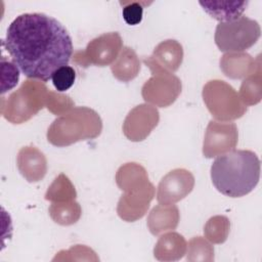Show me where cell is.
Wrapping results in <instances>:
<instances>
[{
	"mask_svg": "<svg viewBox=\"0 0 262 262\" xmlns=\"http://www.w3.org/2000/svg\"><path fill=\"white\" fill-rule=\"evenodd\" d=\"M185 250L186 242L184 237L177 232H169L159 238L154 254L158 260H178L185 254Z\"/></svg>",
	"mask_w": 262,
	"mask_h": 262,
	"instance_id": "obj_18",
	"label": "cell"
},
{
	"mask_svg": "<svg viewBox=\"0 0 262 262\" xmlns=\"http://www.w3.org/2000/svg\"><path fill=\"white\" fill-rule=\"evenodd\" d=\"M123 18L130 25L135 26L139 24L142 19L143 7L140 2H127L123 3Z\"/></svg>",
	"mask_w": 262,
	"mask_h": 262,
	"instance_id": "obj_28",
	"label": "cell"
},
{
	"mask_svg": "<svg viewBox=\"0 0 262 262\" xmlns=\"http://www.w3.org/2000/svg\"><path fill=\"white\" fill-rule=\"evenodd\" d=\"M76 196V189L71 180L64 174H59L45 193V199L47 201H51L52 203L74 201Z\"/></svg>",
	"mask_w": 262,
	"mask_h": 262,
	"instance_id": "obj_21",
	"label": "cell"
},
{
	"mask_svg": "<svg viewBox=\"0 0 262 262\" xmlns=\"http://www.w3.org/2000/svg\"><path fill=\"white\" fill-rule=\"evenodd\" d=\"M116 182L124 191L117 207L120 218L133 222L143 217L155 196V187L145 169L139 164L127 163L119 168Z\"/></svg>",
	"mask_w": 262,
	"mask_h": 262,
	"instance_id": "obj_3",
	"label": "cell"
},
{
	"mask_svg": "<svg viewBox=\"0 0 262 262\" xmlns=\"http://www.w3.org/2000/svg\"><path fill=\"white\" fill-rule=\"evenodd\" d=\"M51 79L55 89L58 92H63L74 85L76 72L74 68L70 66H63L54 72Z\"/></svg>",
	"mask_w": 262,
	"mask_h": 262,
	"instance_id": "obj_26",
	"label": "cell"
},
{
	"mask_svg": "<svg viewBox=\"0 0 262 262\" xmlns=\"http://www.w3.org/2000/svg\"><path fill=\"white\" fill-rule=\"evenodd\" d=\"M19 79V71L17 67L10 61L1 59V93L4 94L6 91L13 88Z\"/></svg>",
	"mask_w": 262,
	"mask_h": 262,
	"instance_id": "obj_25",
	"label": "cell"
},
{
	"mask_svg": "<svg viewBox=\"0 0 262 262\" xmlns=\"http://www.w3.org/2000/svg\"><path fill=\"white\" fill-rule=\"evenodd\" d=\"M48 92L45 84L26 80L7 98H1V115L12 124L25 123L43 108Z\"/></svg>",
	"mask_w": 262,
	"mask_h": 262,
	"instance_id": "obj_5",
	"label": "cell"
},
{
	"mask_svg": "<svg viewBox=\"0 0 262 262\" xmlns=\"http://www.w3.org/2000/svg\"><path fill=\"white\" fill-rule=\"evenodd\" d=\"M196 254H199V256L196 257V260H210L207 255L212 256L214 254V249L213 247L207 242L205 241L203 237L201 236H196L190 239V242L188 243V252H187V258L189 256H195ZM214 257V256H213ZM194 257L191 258V260H193Z\"/></svg>",
	"mask_w": 262,
	"mask_h": 262,
	"instance_id": "obj_27",
	"label": "cell"
},
{
	"mask_svg": "<svg viewBox=\"0 0 262 262\" xmlns=\"http://www.w3.org/2000/svg\"><path fill=\"white\" fill-rule=\"evenodd\" d=\"M230 223L225 216H214L208 220L204 227L205 236L215 244H222L226 241Z\"/></svg>",
	"mask_w": 262,
	"mask_h": 262,
	"instance_id": "obj_23",
	"label": "cell"
},
{
	"mask_svg": "<svg viewBox=\"0 0 262 262\" xmlns=\"http://www.w3.org/2000/svg\"><path fill=\"white\" fill-rule=\"evenodd\" d=\"M179 222V210L175 205H158L151 209L147 217V227L154 235L173 230Z\"/></svg>",
	"mask_w": 262,
	"mask_h": 262,
	"instance_id": "obj_16",
	"label": "cell"
},
{
	"mask_svg": "<svg viewBox=\"0 0 262 262\" xmlns=\"http://www.w3.org/2000/svg\"><path fill=\"white\" fill-rule=\"evenodd\" d=\"M237 137V128L234 123L210 121L204 138V157L210 159L231 151L236 146Z\"/></svg>",
	"mask_w": 262,
	"mask_h": 262,
	"instance_id": "obj_10",
	"label": "cell"
},
{
	"mask_svg": "<svg viewBox=\"0 0 262 262\" xmlns=\"http://www.w3.org/2000/svg\"><path fill=\"white\" fill-rule=\"evenodd\" d=\"M261 71L249 76L243 83L239 89V98L245 105H253L261 99Z\"/></svg>",
	"mask_w": 262,
	"mask_h": 262,
	"instance_id": "obj_22",
	"label": "cell"
},
{
	"mask_svg": "<svg viewBox=\"0 0 262 262\" xmlns=\"http://www.w3.org/2000/svg\"><path fill=\"white\" fill-rule=\"evenodd\" d=\"M17 168L29 182H37L47 172V161L44 154L35 146H24L17 154Z\"/></svg>",
	"mask_w": 262,
	"mask_h": 262,
	"instance_id": "obj_14",
	"label": "cell"
},
{
	"mask_svg": "<svg viewBox=\"0 0 262 262\" xmlns=\"http://www.w3.org/2000/svg\"><path fill=\"white\" fill-rule=\"evenodd\" d=\"M203 9L220 23L235 20L242 16L248 1H200Z\"/></svg>",
	"mask_w": 262,
	"mask_h": 262,
	"instance_id": "obj_17",
	"label": "cell"
},
{
	"mask_svg": "<svg viewBox=\"0 0 262 262\" xmlns=\"http://www.w3.org/2000/svg\"><path fill=\"white\" fill-rule=\"evenodd\" d=\"M183 49L176 40H165L161 42L154 50L152 54L143 58V62L149 68L151 73L177 71L182 63Z\"/></svg>",
	"mask_w": 262,
	"mask_h": 262,
	"instance_id": "obj_13",
	"label": "cell"
},
{
	"mask_svg": "<svg viewBox=\"0 0 262 262\" xmlns=\"http://www.w3.org/2000/svg\"><path fill=\"white\" fill-rule=\"evenodd\" d=\"M102 122L92 108L77 106L55 119L47 131V140L58 147L99 136Z\"/></svg>",
	"mask_w": 262,
	"mask_h": 262,
	"instance_id": "obj_4",
	"label": "cell"
},
{
	"mask_svg": "<svg viewBox=\"0 0 262 262\" xmlns=\"http://www.w3.org/2000/svg\"><path fill=\"white\" fill-rule=\"evenodd\" d=\"M45 105L49 112L57 116L70 112L74 106V101L68 95L49 91Z\"/></svg>",
	"mask_w": 262,
	"mask_h": 262,
	"instance_id": "obj_24",
	"label": "cell"
},
{
	"mask_svg": "<svg viewBox=\"0 0 262 262\" xmlns=\"http://www.w3.org/2000/svg\"><path fill=\"white\" fill-rule=\"evenodd\" d=\"M122 46L123 41L119 33H105L91 40L84 51H77L73 60L84 68L89 64L105 67L117 59Z\"/></svg>",
	"mask_w": 262,
	"mask_h": 262,
	"instance_id": "obj_8",
	"label": "cell"
},
{
	"mask_svg": "<svg viewBox=\"0 0 262 262\" xmlns=\"http://www.w3.org/2000/svg\"><path fill=\"white\" fill-rule=\"evenodd\" d=\"M12 62L29 79L47 82L73 54L68 30L44 13H24L9 25L3 41Z\"/></svg>",
	"mask_w": 262,
	"mask_h": 262,
	"instance_id": "obj_1",
	"label": "cell"
},
{
	"mask_svg": "<svg viewBox=\"0 0 262 262\" xmlns=\"http://www.w3.org/2000/svg\"><path fill=\"white\" fill-rule=\"evenodd\" d=\"M194 185L193 175L185 169H174L160 181L157 200L162 205H172L184 199Z\"/></svg>",
	"mask_w": 262,
	"mask_h": 262,
	"instance_id": "obj_12",
	"label": "cell"
},
{
	"mask_svg": "<svg viewBox=\"0 0 262 262\" xmlns=\"http://www.w3.org/2000/svg\"><path fill=\"white\" fill-rule=\"evenodd\" d=\"M114 77L122 82L133 80L140 71V61L135 51L130 47H124L120 55L111 66Z\"/></svg>",
	"mask_w": 262,
	"mask_h": 262,
	"instance_id": "obj_19",
	"label": "cell"
},
{
	"mask_svg": "<svg viewBox=\"0 0 262 262\" xmlns=\"http://www.w3.org/2000/svg\"><path fill=\"white\" fill-rule=\"evenodd\" d=\"M159 120L160 114L155 106L146 103L136 105L124 120L123 133L131 141H142L158 125Z\"/></svg>",
	"mask_w": 262,
	"mask_h": 262,
	"instance_id": "obj_11",
	"label": "cell"
},
{
	"mask_svg": "<svg viewBox=\"0 0 262 262\" xmlns=\"http://www.w3.org/2000/svg\"><path fill=\"white\" fill-rule=\"evenodd\" d=\"M203 99L212 116L219 121L235 120L247 112L238 93L221 80H211L203 88Z\"/></svg>",
	"mask_w": 262,
	"mask_h": 262,
	"instance_id": "obj_6",
	"label": "cell"
},
{
	"mask_svg": "<svg viewBox=\"0 0 262 262\" xmlns=\"http://www.w3.org/2000/svg\"><path fill=\"white\" fill-rule=\"evenodd\" d=\"M259 24L242 15L235 20L219 23L215 30V43L220 51L241 52L252 47L260 38Z\"/></svg>",
	"mask_w": 262,
	"mask_h": 262,
	"instance_id": "obj_7",
	"label": "cell"
},
{
	"mask_svg": "<svg viewBox=\"0 0 262 262\" xmlns=\"http://www.w3.org/2000/svg\"><path fill=\"white\" fill-rule=\"evenodd\" d=\"M81 207L74 201L52 203L49 207V215L52 220L60 225H72L81 217Z\"/></svg>",
	"mask_w": 262,
	"mask_h": 262,
	"instance_id": "obj_20",
	"label": "cell"
},
{
	"mask_svg": "<svg viewBox=\"0 0 262 262\" xmlns=\"http://www.w3.org/2000/svg\"><path fill=\"white\" fill-rule=\"evenodd\" d=\"M260 67V59L256 64L255 59L248 53L228 52L220 58V69L224 75L231 79H242L254 74Z\"/></svg>",
	"mask_w": 262,
	"mask_h": 262,
	"instance_id": "obj_15",
	"label": "cell"
},
{
	"mask_svg": "<svg viewBox=\"0 0 262 262\" xmlns=\"http://www.w3.org/2000/svg\"><path fill=\"white\" fill-rule=\"evenodd\" d=\"M260 178V160L252 150H232L218 157L211 166L216 189L230 198L250 193Z\"/></svg>",
	"mask_w": 262,
	"mask_h": 262,
	"instance_id": "obj_2",
	"label": "cell"
},
{
	"mask_svg": "<svg viewBox=\"0 0 262 262\" xmlns=\"http://www.w3.org/2000/svg\"><path fill=\"white\" fill-rule=\"evenodd\" d=\"M152 76L144 83L141 95L146 102L160 107L171 105L181 93V81L168 72L151 73Z\"/></svg>",
	"mask_w": 262,
	"mask_h": 262,
	"instance_id": "obj_9",
	"label": "cell"
}]
</instances>
